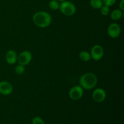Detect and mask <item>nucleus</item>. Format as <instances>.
Instances as JSON below:
<instances>
[{
  "instance_id": "nucleus-1",
  "label": "nucleus",
  "mask_w": 124,
  "mask_h": 124,
  "mask_svg": "<svg viewBox=\"0 0 124 124\" xmlns=\"http://www.w3.org/2000/svg\"><path fill=\"white\" fill-rule=\"evenodd\" d=\"M34 24L41 28H45L49 26L52 22L50 15L46 12H38L34 14L33 16Z\"/></svg>"
},
{
  "instance_id": "nucleus-2",
  "label": "nucleus",
  "mask_w": 124,
  "mask_h": 124,
  "mask_svg": "<svg viewBox=\"0 0 124 124\" xmlns=\"http://www.w3.org/2000/svg\"><path fill=\"white\" fill-rule=\"evenodd\" d=\"M98 83V78L93 73H86L84 74L79 79L80 86L82 88L90 90L94 88Z\"/></svg>"
},
{
  "instance_id": "nucleus-3",
  "label": "nucleus",
  "mask_w": 124,
  "mask_h": 124,
  "mask_svg": "<svg viewBox=\"0 0 124 124\" xmlns=\"http://www.w3.org/2000/svg\"><path fill=\"white\" fill-rule=\"evenodd\" d=\"M59 9L64 15L66 16H71L76 12V8L75 4L70 1H65L61 2Z\"/></svg>"
},
{
  "instance_id": "nucleus-4",
  "label": "nucleus",
  "mask_w": 124,
  "mask_h": 124,
  "mask_svg": "<svg viewBox=\"0 0 124 124\" xmlns=\"http://www.w3.org/2000/svg\"><path fill=\"white\" fill-rule=\"evenodd\" d=\"M32 59V55L29 51H23L19 54L17 58V61L19 64L26 65L30 62Z\"/></svg>"
},
{
  "instance_id": "nucleus-5",
  "label": "nucleus",
  "mask_w": 124,
  "mask_h": 124,
  "mask_svg": "<svg viewBox=\"0 0 124 124\" xmlns=\"http://www.w3.org/2000/svg\"><path fill=\"white\" fill-rule=\"evenodd\" d=\"M83 94V88L81 86H75L70 89L69 95L71 99L73 101H77L82 98Z\"/></svg>"
},
{
  "instance_id": "nucleus-6",
  "label": "nucleus",
  "mask_w": 124,
  "mask_h": 124,
  "mask_svg": "<svg viewBox=\"0 0 124 124\" xmlns=\"http://www.w3.org/2000/svg\"><path fill=\"white\" fill-rule=\"evenodd\" d=\"M104 54V49L100 45H95L91 50V58L95 61H99L103 57Z\"/></svg>"
},
{
  "instance_id": "nucleus-7",
  "label": "nucleus",
  "mask_w": 124,
  "mask_h": 124,
  "mask_svg": "<svg viewBox=\"0 0 124 124\" xmlns=\"http://www.w3.org/2000/svg\"><path fill=\"white\" fill-rule=\"evenodd\" d=\"M121 27L117 23H112L108 27V34L112 38H116L118 37L121 34Z\"/></svg>"
},
{
  "instance_id": "nucleus-8",
  "label": "nucleus",
  "mask_w": 124,
  "mask_h": 124,
  "mask_svg": "<svg viewBox=\"0 0 124 124\" xmlns=\"http://www.w3.org/2000/svg\"><path fill=\"white\" fill-rule=\"evenodd\" d=\"M92 98H93V100L95 102H102L106 98V92L102 88H96L93 92Z\"/></svg>"
},
{
  "instance_id": "nucleus-9",
  "label": "nucleus",
  "mask_w": 124,
  "mask_h": 124,
  "mask_svg": "<svg viewBox=\"0 0 124 124\" xmlns=\"http://www.w3.org/2000/svg\"><path fill=\"white\" fill-rule=\"evenodd\" d=\"M13 92V86L7 81L0 82V93L4 95L10 94Z\"/></svg>"
},
{
  "instance_id": "nucleus-10",
  "label": "nucleus",
  "mask_w": 124,
  "mask_h": 124,
  "mask_svg": "<svg viewBox=\"0 0 124 124\" xmlns=\"http://www.w3.org/2000/svg\"><path fill=\"white\" fill-rule=\"evenodd\" d=\"M17 55L16 53L14 50H8L6 54V60L8 64L13 65L17 62Z\"/></svg>"
},
{
  "instance_id": "nucleus-11",
  "label": "nucleus",
  "mask_w": 124,
  "mask_h": 124,
  "mask_svg": "<svg viewBox=\"0 0 124 124\" xmlns=\"http://www.w3.org/2000/svg\"><path fill=\"white\" fill-rule=\"evenodd\" d=\"M123 11L121 10L120 9H115L111 12V18L113 20L117 21L119 20L123 16Z\"/></svg>"
},
{
  "instance_id": "nucleus-12",
  "label": "nucleus",
  "mask_w": 124,
  "mask_h": 124,
  "mask_svg": "<svg viewBox=\"0 0 124 124\" xmlns=\"http://www.w3.org/2000/svg\"><path fill=\"white\" fill-rule=\"evenodd\" d=\"M79 57L81 59V60L84 62L88 61L92 58H91L90 53L89 52H87V51H82V52H80L79 54Z\"/></svg>"
},
{
  "instance_id": "nucleus-13",
  "label": "nucleus",
  "mask_w": 124,
  "mask_h": 124,
  "mask_svg": "<svg viewBox=\"0 0 124 124\" xmlns=\"http://www.w3.org/2000/svg\"><path fill=\"white\" fill-rule=\"evenodd\" d=\"M90 4L91 7L95 9H100L103 6V2L102 0H90Z\"/></svg>"
},
{
  "instance_id": "nucleus-14",
  "label": "nucleus",
  "mask_w": 124,
  "mask_h": 124,
  "mask_svg": "<svg viewBox=\"0 0 124 124\" xmlns=\"http://www.w3.org/2000/svg\"><path fill=\"white\" fill-rule=\"evenodd\" d=\"M48 6L51 9L55 10L59 9L60 4L57 0H51L49 2Z\"/></svg>"
},
{
  "instance_id": "nucleus-15",
  "label": "nucleus",
  "mask_w": 124,
  "mask_h": 124,
  "mask_svg": "<svg viewBox=\"0 0 124 124\" xmlns=\"http://www.w3.org/2000/svg\"><path fill=\"white\" fill-rule=\"evenodd\" d=\"M15 71L18 75H21V74L24 73L25 71V68H24V65H22L19 64L18 65H16L15 69Z\"/></svg>"
},
{
  "instance_id": "nucleus-16",
  "label": "nucleus",
  "mask_w": 124,
  "mask_h": 124,
  "mask_svg": "<svg viewBox=\"0 0 124 124\" xmlns=\"http://www.w3.org/2000/svg\"><path fill=\"white\" fill-rule=\"evenodd\" d=\"M100 9L101 13V14L104 16L108 15L109 14V13H110V8H109V7H108V6L103 5Z\"/></svg>"
},
{
  "instance_id": "nucleus-17",
  "label": "nucleus",
  "mask_w": 124,
  "mask_h": 124,
  "mask_svg": "<svg viewBox=\"0 0 124 124\" xmlns=\"http://www.w3.org/2000/svg\"><path fill=\"white\" fill-rule=\"evenodd\" d=\"M102 1L103 5L108 7H111L115 4L116 0H102Z\"/></svg>"
},
{
  "instance_id": "nucleus-18",
  "label": "nucleus",
  "mask_w": 124,
  "mask_h": 124,
  "mask_svg": "<svg viewBox=\"0 0 124 124\" xmlns=\"http://www.w3.org/2000/svg\"><path fill=\"white\" fill-rule=\"evenodd\" d=\"M32 124H45L42 118L36 116L32 119Z\"/></svg>"
},
{
  "instance_id": "nucleus-19",
  "label": "nucleus",
  "mask_w": 124,
  "mask_h": 124,
  "mask_svg": "<svg viewBox=\"0 0 124 124\" xmlns=\"http://www.w3.org/2000/svg\"><path fill=\"white\" fill-rule=\"evenodd\" d=\"M119 9L121 10H124V0H121L119 3Z\"/></svg>"
},
{
  "instance_id": "nucleus-20",
  "label": "nucleus",
  "mask_w": 124,
  "mask_h": 124,
  "mask_svg": "<svg viewBox=\"0 0 124 124\" xmlns=\"http://www.w3.org/2000/svg\"><path fill=\"white\" fill-rule=\"evenodd\" d=\"M58 1H61V2H63V1H65L66 0H57Z\"/></svg>"
}]
</instances>
